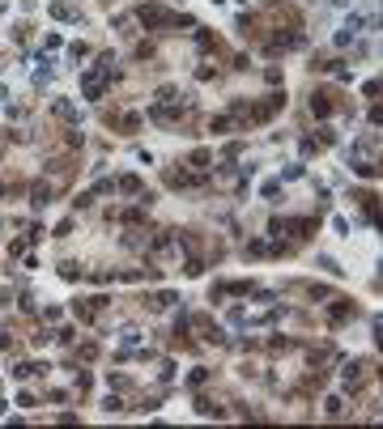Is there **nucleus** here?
<instances>
[{
	"instance_id": "1",
	"label": "nucleus",
	"mask_w": 383,
	"mask_h": 429,
	"mask_svg": "<svg viewBox=\"0 0 383 429\" xmlns=\"http://www.w3.org/2000/svg\"><path fill=\"white\" fill-rule=\"evenodd\" d=\"M51 17H60V21H77L81 13H77V9H68V4H51Z\"/></svg>"
},
{
	"instance_id": "7",
	"label": "nucleus",
	"mask_w": 383,
	"mask_h": 429,
	"mask_svg": "<svg viewBox=\"0 0 383 429\" xmlns=\"http://www.w3.org/2000/svg\"><path fill=\"white\" fill-rule=\"evenodd\" d=\"M192 166H209V149H196V153H192Z\"/></svg>"
},
{
	"instance_id": "10",
	"label": "nucleus",
	"mask_w": 383,
	"mask_h": 429,
	"mask_svg": "<svg viewBox=\"0 0 383 429\" xmlns=\"http://www.w3.org/2000/svg\"><path fill=\"white\" fill-rule=\"evenodd\" d=\"M217 4H222V0H217Z\"/></svg>"
},
{
	"instance_id": "6",
	"label": "nucleus",
	"mask_w": 383,
	"mask_h": 429,
	"mask_svg": "<svg viewBox=\"0 0 383 429\" xmlns=\"http://www.w3.org/2000/svg\"><path fill=\"white\" fill-rule=\"evenodd\" d=\"M166 306H175V293L162 289V293H158V310H166Z\"/></svg>"
},
{
	"instance_id": "2",
	"label": "nucleus",
	"mask_w": 383,
	"mask_h": 429,
	"mask_svg": "<svg viewBox=\"0 0 383 429\" xmlns=\"http://www.w3.org/2000/svg\"><path fill=\"white\" fill-rule=\"evenodd\" d=\"M55 115H60V119H68V124H77V111H73V106H68V102H64V98H60V102H55Z\"/></svg>"
},
{
	"instance_id": "9",
	"label": "nucleus",
	"mask_w": 383,
	"mask_h": 429,
	"mask_svg": "<svg viewBox=\"0 0 383 429\" xmlns=\"http://www.w3.org/2000/svg\"><path fill=\"white\" fill-rule=\"evenodd\" d=\"M328 4H332V9H345V4H349V0H328Z\"/></svg>"
},
{
	"instance_id": "4",
	"label": "nucleus",
	"mask_w": 383,
	"mask_h": 429,
	"mask_svg": "<svg viewBox=\"0 0 383 429\" xmlns=\"http://www.w3.org/2000/svg\"><path fill=\"white\" fill-rule=\"evenodd\" d=\"M358 374H362V366H358V361H349V366H345V383L353 387V383H358Z\"/></svg>"
},
{
	"instance_id": "5",
	"label": "nucleus",
	"mask_w": 383,
	"mask_h": 429,
	"mask_svg": "<svg viewBox=\"0 0 383 429\" xmlns=\"http://www.w3.org/2000/svg\"><path fill=\"white\" fill-rule=\"evenodd\" d=\"M60 276H64V281H77V276H81V268H77V263H64Z\"/></svg>"
},
{
	"instance_id": "8",
	"label": "nucleus",
	"mask_w": 383,
	"mask_h": 429,
	"mask_svg": "<svg viewBox=\"0 0 383 429\" xmlns=\"http://www.w3.org/2000/svg\"><path fill=\"white\" fill-rule=\"evenodd\" d=\"M319 268H324V272H332V276H340V263H336V259H319Z\"/></svg>"
},
{
	"instance_id": "3",
	"label": "nucleus",
	"mask_w": 383,
	"mask_h": 429,
	"mask_svg": "<svg viewBox=\"0 0 383 429\" xmlns=\"http://www.w3.org/2000/svg\"><path fill=\"white\" fill-rule=\"evenodd\" d=\"M311 111H315V115H328L332 102H328V98H311Z\"/></svg>"
}]
</instances>
